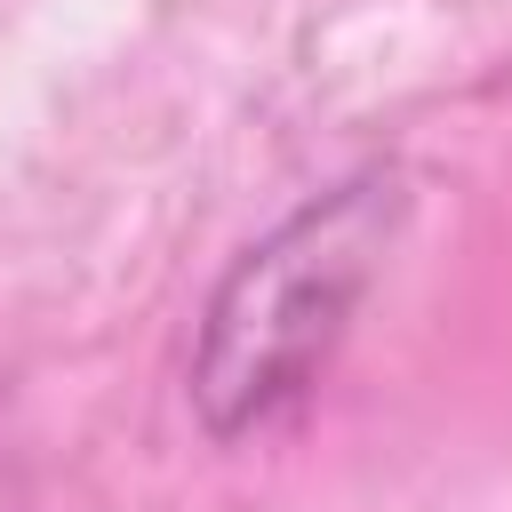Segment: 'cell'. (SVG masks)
Returning a JSON list of instances; mask_svg holds the SVG:
<instances>
[{
    "label": "cell",
    "mask_w": 512,
    "mask_h": 512,
    "mask_svg": "<svg viewBox=\"0 0 512 512\" xmlns=\"http://www.w3.org/2000/svg\"><path fill=\"white\" fill-rule=\"evenodd\" d=\"M392 216H400V184L368 168V176L336 184L328 200L296 208L272 240H256L224 272V288L200 320V352H192V408L216 440L280 416L312 384V368L336 352V336L376 272Z\"/></svg>",
    "instance_id": "6da1fadb"
}]
</instances>
